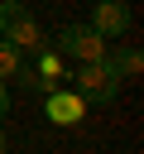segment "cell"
<instances>
[{"label":"cell","mask_w":144,"mask_h":154,"mask_svg":"<svg viewBox=\"0 0 144 154\" xmlns=\"http://www.w3.org/2000/svg\"><path fill=\"white\" fill-rule=\"evenodd\" d=\"M0 154H5V135H0Z\"/></svg>","instance_id":"cell-10"},{"label":"cell","mask_w":144,"mask_h":154,"mask_svg":"<svg viewBox=\"0 0 144 154\" xmlns=\"http://www.w3.org/2000/svg\"><path fill=\"white\" fill-rule=\"evenodd\" d=\"M43 111H48V120H53V125H77V120H82V111H86V101H82L77 91H48Z\"/></svg>","instance_id":"cell-5"},{"label":"cell","mask_w":144,"mask_h":154,"mask_svg":"<svg viewBox=\"0 0 144 154\" xmlns=\"http://www.w3.org/2000/svg\"><path fill=\"white\" fill-rule=\"evenodd\" d=\"M77 87V96L86 101V106H106V101H115V87H120V77L106 67V58L101 63H77V77H72Z\"/></svg>","instance_id":"cell-2"},{"label":"cell","mask_w":144,"mask_h":154,"mask_svg":"<svg viewBox=\"0 0 144 154\" xmlns=\"http://www.w3.org/2000/svg\"><path fill=\"white\" fill-rule=\"evenodd\" d=\"M106 67L125 82V77H139V67H144V53L139 48H115V53H106Z\"/></svg>","instance_id":"cell-6"},{"label":"cell","mask_w":144,"mask_h":154,"mask_svg":"<svg viewBox=\"0 0 144 154\" xmlns=\"http://www.w3.org/2000/svg\"><path fill=\"white\" fill-rule=\"evenodd\" d=\"M10 111V91H5V82H0V116Z\"/></svg>","instance_id":"cell-9"},{"label":"cell","mask_w":144,"mask_h":154,"mask_svg":"<svg viewBox=\"0 0 144 154\" xmlns=\"http://www.w3.org/2000/svg\"><path fill=\"white\" fill-rule=\"evenodd\" d=\"M0 38H10L19 53H43L38 19L29 14V5H24V0H0Z\"/></svg>","instance_id":"cell-1"},{"label":"cell","mask_w":144,"mask_h":154,"mask_svg":"<svg viewBox=\"0 0 144 154\" xmlns=\"http://www.w3.org/2000/svg\"><path fill=\"white\" fill-rule=\"evenodd\" d=\"M19 63H24V53H19V48H14L10 38H0V82H5V77H10V72H14Z\"/></svg>","instance_id":"cell-7"},{"label":"cell","mask_w":144,"mask_h":154,"mask_svg":"<svg viewBox=\"0 0 144 154\" xmlns=\"http://www.w3.org/2000/svg\"><path fill=\"white\" fill-rule=\"evenodd\" d=\"M58 53H62V58H77V63H101V58L110 53V43H106L91 24H67V29L58 34Z\"/></svg>","instance_id":"cell-3"},{"label":"cell","mask_w":144,"mask_h":154,"mask_svg":"<svg viewBox=\"0 0 144 154\" xmlns=\"http://www.w3.org/2000/svg\"><path fill=\"white\" fill-rule=\"evenodd\" d=\"M38 77L62 82V58H58V53H38Z\"/></svg>","instance_id":"cell-8"},{"label":"cell","mask_w":144,"mask_h":154,"mask_svg":"<svg viewBox=\"0 0 144 154\" xmlns=\"http://www.w3.org/2000/svg\"><path fill=\"white\" fill-rule=\"evenodd\" d=\"M91 29H96L101 38H120V34L130 29V5H125V0H96Z\"/></svg>","instance_id":"cell-4"}]
</instances>
